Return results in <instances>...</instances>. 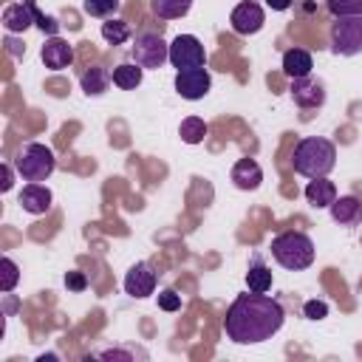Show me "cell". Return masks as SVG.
Returning a JSON list of instances; mask_svg holds the SVG:
<instances>
[{"label":"cell","instance_id":"obj_1","mask_svg":"<svg viewBox=\"0 0 362 362\" xmlns=\"http://www.w3.org/2000/svg\"><path fill=\"white\" fill-rule=\"evenodd\" d=\"M286 320L283 305L274 297L249 291L238 294L223 317V331L235 345H257L272 339Z\"/></svg>","mask_w":362,"mask_h":362},{"label":"cell","instance_id":"obj_2","mask_svg":"<svg viewBox=\"0 0 362 362\" xmlns=\"http://www.w3.org/2000/svg\"><path fill=\"white\" fill-rule=\"evenodd\" d=\"M334 164H337V147L322 136L300 139L294 153H291L294 173H300L305 178H322V175H328L334 170Z\"/></svg>","mask_w":362,"mask_h":362},{"label":"cell","instance_id":"obj_3","mask_svg":"<svg viewBox=\"0 0 362 362\" xmlns=\"http://www.w3.org/2000/svg\"><path fill=\"white\" fill-rule=\"evenodd\" d=\"M272 257L288 272H303L314 263V240L305 232H283L272 240Z\"/></svg>","mask_w":362,"mask_h":362},{"label":"cell","instance_id":"obj_4","mask_svg":"<svg viewBox=\"0 0 362 362\" xmlns=\"http://www.w3.org/2000/svg\"><path fill=\"white\" fill-rule=\"evenodd\" d=\"M17 173L25 178V181H34V184H40V181H48L51 178V173H54V167H57V158H54V153H51V147H45V144H40V141H31V144H25L20 153H17Z\"/></svg>","mask_w":362,"mask_h":362},{"label":"cell","instance_id":"obj_5","mask_svg":"<svg viewBox=\"0 0 362 362\" xmlns=\"http://www.w3.org/2000/svg\"><path fill=\"white\" fill-rule=\"evenodd\" d=\"M331 48L334 54L354 57L362 51V14L354 17H334L331 23Z\"/></svg>","mask_w":362,"mask_h":362},{"label":"cell","instance_id":"obj_6","mask_svg":"<svg viewBox=\"0 0 362 362\" xmlns=\"http://www.w3.org/2000/svg\"><path fill=\"white\" fill-rule=\"evenodd\" d=\"M170 59V45L161 40V34L153 31H141L133 42V62H139L141 68H161Z\"/></svg>","mask_w":362,"mask_h":362},{"label":"cell","instance_id":"obj_7","mask_svg":"<svg viewBox=\"0 0 362 362\" xmlns=\"http://www.w3.org/2000/svg\"><path fill=\"white\" fill-rule=\"evenodd\" d=\"M170 62H173V68H178V71L204 68V65H206V51H204V45H201L198 37H192V34H178V37L170 42Z\"/></svg>","mask_w":362,"mask_h":362},{"label":"cell","instance_id":"obj_8","mask_svg":"<svg viewBox=\"0 0 362 362\" xmlns=\"http://www.w3.org/2000/svg\"><path fill=\"white\" fill-rule=\"evenodd\" d=\"M209 85H212V79H209V71L206 68H187V71H178L175 74V90H178V96H184L189 102L204 99L209 93Z\"/></svg>","mask_w":362,"mask_h":362},{"label":"cell","instance_id":"obj_9","mask_svg":"<svg viewBox=\"0 0 362 362\" xmlns=\"http://www.w3.org/2000/svg\"><path fill=\"white\" fill-rule=\"evenodd\" d=\"M31 23H37V6L34 0H20V3H8L3 8V28L8 34L25 31Z\"/></svg>","mask_w":362,"mask_h":362},{"label":"cell","instance_id":"obj_10","mask_svg":"<svg viewBox=\"0 0 362 362\" xmlns=\"http://www.w3.org/2000/svg\"><path fill=\"white\" fill-rule=\"evenodd\" d=\"M229 23H232V28L238 34H255V31L263 28V8L257 3H252V0L238 3L232 8V14H229Z\"/></svg>","mask_w":362,"mask_h":362},{"label":"cell","instance_id":"obj_11","mask_svg":"<svg viewBox=\"0 0 362 362\" xmlns=\"http://www.w3.org/2000/svg\"><path fill=\"white\" fill-rule=\"evenodd\" d=\"M124 291H127L130 297H136V300L150 297V294L156 291V272H153L147 263H136V266L127 272V277H124Z\"/></svg>","mask_w":362,"mask_h":362},{"label":"cell","instance_id":"obj_12","mask_svg":"<svg viewBox=\"0 0 362 362\" xmlns=\"http://www.w3.org/2000/svg\"><path fill=\"white\" fill-rule=\"evenodd\" d=\"M40 57H42L45 68L62 71V68H68V65L74 62V48H71L68 40H62V37H48L45 45H42V51H40Z\"/></svg>","mask_w":362,"mask_h":362},{"label":"cell","instance_id":"obj_13","mask_svg":"<svg viewBox=\"0 0 362 362\" xmlns=\"http://www.w3.org/2000/svg\"><path fill=\"white\" fill-rule=\"evenodd\" d=\"M291 99L300 107H320L325 102V88H322V82H317L311 76L291 79Z\"/></svg>","mask_w":362,"mask_h":362},{"label":"cell","instance_id":"obj_14","mask_svg":"<svg viewBox=\"0 0 362 362\" xmlns=\"http://www.w3.org/2000/svg\"><path fill=\"white\" fill-rule=\"evenodd\" d=\"M20 206H23L25 212H31V215H45V212L51 209V189L31 181V184L23 187V192H20Z\"/></svg>","mask_w":362,"mask_h":362},{"label":"cell","instance_id":"obj_15","mask_svg":"<svg viewBox=\"0 0 362 362\" xmlns=\"http://www.w3.org/2000/svg\"><path fill=\"white\" fill-rule=\"evenodd\" d=\"M263 181V170L255 158H240L235 167H232V184L238 189H257Z\"/></svg>","mask_w":362,"mask_h":362},{"label":"cell","instance_id":"obj_16","mask_svg":"<svg viewBox=\"0 0 362 362\" xmlns=\"http://www.w3.org/2000/svg\"><path fill=\"white\" fill-rule=\"evenodd\" d=\"M311 68H314V59L308 51L303 48H288L283 54V74L288 79H303V76H311Z\"/></svg>","mask_w":362,"mask_h":362},{"label":"cell","instance_id":"obj_17","mask_svg":"<svg viewBox=\"0 0 362 362\" xmlns=\"http://www.w3.org/2000/svg\"><path fill=\"white\" fill-rule=\"evenodd\" d=\"M328 209H331V218H334L337 223H342V226H354V223L362 221V201L354 198V195H342V198H337Z\"/></svg>","mask_w":362,"mask_h":362},{"label":"cell","instance_id":"obj_18","mask_svg":"<svg viewBox=\"0 0 362 362\" xmlns=\"http://www.w3.org/2000/svg\"><path fill=\"white\" fill-rule=\"evenodd\" d=\"M305 201L317 209H325L337 201V187L322 175V178H311L308 187H305Z\"/></svg>","mask_w":362,"mask_h":362},{"label":"cell","instance_id":"obj_19","mask_svg":"<svg viewBox=\"0 0 362 362\" xmlns=\"http://www.w3.org/2000/svg\"><path fill=\"white\" fill-rule=\"evenodd\" d=\"M141 65L139 62H122V65H116L113 68V85L116 88H122V90H133V88H139L141 85Z\"/></svg>","mask_w":362,"mask_h":362},{"label":"cell","instance_id":"obj_20","mask_svg":"<svg viewBox=\"0 0 362 362\" xmlns=\"http://www.w3.org/2000/svg\"><path fill=\"white\" fill-rule=\"evenodd\" d=\"M107 82H110V76H107V71L99 68V65L88 68V71L82 74V79H79V85H82V90H85L88 96H99V93H105V90H107Z\"/></svg>","mask_w":362,"mask_h":362},{"label":"cell","instance_id":"obj_21","mask_svg":"<svg viewBox=\"0 0 362 362\" xmlns=\"http://www.w3.org/2000/svg\"><path fill=\"white\" fill-rule=\"evenodd\" d=\"M246 286H249V291L266 294V291L272 288V269H269V266H263V263L255 257V263H252V266H249V272H246Z\"/></svg>","mask_w":362,"mask_h":362},{"label":"cell","instance_id":"obj_22","mask_svg":"<svg viewBox=\"0 0 362 362\" xmlns=\"http://www.w3.org/2000/svg\"><path fill=\"white\" fill-rule=\"evenodd\" d=\"M192 0H150V8L156 17L161 20H175V17H184L189 11Z\"/></svg>","mask_w":362,"mask_h":362},{"label":"cell","instance_id":"obj_23","mask_svg":"<svg viewBox=\"0 0 362 362\" xmlns=\"http://www.w3.org/2000/svg\"><path fill=\"white\" fill-rule=\"evenodd\" d=\"M178 136H181V141H187V144H198V141H204V136H206V122H204L201 116H187V119L181 122V127H178Z\"/></svg>","mask_w":362,"mask_h":362},{"label":"cell","instance_id":"obj_24","mask_svg":"<svg viewBox=\"0 0 362 362\" xmlns=\"http://www.w3.org/2000/svg\"><path fill=\"white\" fill-rule=\"evenodd\" d=\"M102 37L110 45H122L130 40V25L124 20H107V23H102Z\"/></svg>","mask_w":362,"mask_h":362},{"label":"cell","instance_id":"obj_25","mask_svg":"<svg viewBox=\"0 0 362 362\" xmlns=\"http://www.w3.org/2000/svg\"><path fill=\"white\" fill-rule=\"evenodd\" d=\"M122 0H82V11L90 17H107L119 8Z\"/></svg>","mask_w":362,"mask_h":362},{"label":"cell","instance_id":"obj_26","mask_svg":"<svg viewBox=\"0 0 362 362\" xmlns=\"http://www.w3.org/2000/svg\"><path fill=\"white\" fill-rule=\"evenodd\" d=\"M328 11L334 17H354V14H362V0H325Z\"/></svg>","mask_w":362,"mask_h":362},{"label":"cell","instance_id":"obj_27","mask_svg":"<svg viewBox=\"0 0 362 362\" xmlns=\"http://www.w3.org/2000/svg\"><path fill=\"white\" fill-rule=\"evenodd\" d=\"M0 269H3V280H0V291H11L14 286H17V280H20V269H17V263L11 260V257H3L0 260Z\"/></svg>","mask_w":362,"mask_h":362},{"label":"cell","instance_id":"obj_28","mask_svg":"<svg viewBox=\"0 0 362 362\" xmlns=\"http://www.w3.org/2000/svg\"><path fill=\"white\" fill-rule=\"evenodd\" d=\"M158 308H164V311H178V308H181V294H175L173 288H164V291L158 294Z\"/></svg>","mask_w":362,"mask_h":362},{"label":"cell","instance_id":"obj_29","mask_svg":"<svg viewBox=\"0 0 362 362\" xmlns=\"http://www.w3.org/2000/svg\"><path fill=\"white\" fill-rule=\"evenodd\" d=\"M303 314H305L308 320H322V317H328V305H325L322 300H308V303L303 305Z\"/></svg>","mask_w":362,"mask_h":362},{"label":"cell","instance_id":"obj_30","mask_svg":"<svg viewBox=\"0 0 362 362\" xmlns=\"http://www.w3.org/2000/svg\"><path fill=\"white\" fill-rule=\"evenodd\" d=\"M65 286H68L71 291H85V288H88V277H85L82 272H68V274H65Z\"/></svg>","mask_w":362,"mask_h":362},{"label":"cell","instance_id":"obj_31","mask_svg":"<svg viewBox=\"0 0 362 362\" xmlns=\"http://www.w3.org/2000/svg\"><path fill=\"white\" fill-rule=\"evenodd\" d=\"M37 25H40L45 34H51V37H57V31H59V23H57L54 17H48V14H42V11H37Z\"/></svg>","mask_w":362,"mask_h":362},{"label":"cell","instance_id":"obj_32","mask_svg":"<svg viewBox=\"0 0 362 362\" xmlns=\"http://www.w3.org/2000/svg\"><path fill=\"white\" fill-rule=\"evenodd\" d=\"M11 184H14V181H11V167H8V164H3V184H0V189H3V192H8V189H11Z\"/></svg>","mask_w":362,"mask_h":362},{"label":"cell","instance_id":"obj_33","mask_svg":"<svg viewBox=\"0 0 362 362\" xmlns=\"http://www.w3.org/2000/svg\"><path fill=\"white\" fill-rule=\"evenodd\" d=\"M266 6L274 8V11H286V8L291 6V0H266Z\"/></svg>","mask_w":362,"mask_h":362},{"label":"cell","instance_id":"obj_34","mask_svg":"<svg viewBox=\"0 0 362 362\" xmlns=\"http://www.w3.org/2000/svg\"><path fill=\"white\" fill-rule=\"evenodd\" d=\"M6 45H8V54H11V57H23V51H25V48H20L14 40H8Z\"/></svg>","mask_w":362,"mask_h":362}]
</instances>
